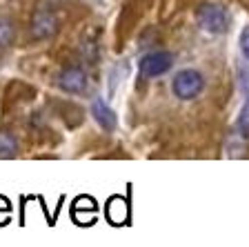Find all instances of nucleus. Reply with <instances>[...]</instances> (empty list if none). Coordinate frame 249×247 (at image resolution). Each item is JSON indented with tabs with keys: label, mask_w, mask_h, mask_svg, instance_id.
Listing matches in <instances>:
<instances>
[{
	"label": "nucleus",
	"mask_w": 249,
	"mask_h": 247,
	"mask_svg": "<svg viewBox=\"0 0 249 247\" xmlns=\"http://www.w3.org/2000/svg\"><path fill=\"white\" fill-rule=\"evenodd\" d=\"M198 22L205 31L209 34H225L231 25V18H229V11L218 2H205V5L198 9Z\"/></svg>",
	"instance_id": "f257e3e1"
},
{
	"label": "nucleus",
	"mask_w": 249,
	"mask_h": 247,
	"mask_svg": "<svg viewBox=\"0 0 249 247\" xmlns=\"http://www.w3.org/2000/svg\"><path fill=\"white\" fill-rule=\"evenodd\" d=\"M202 87H205V78H202L196 69H182V72H178V76L174 78V82H171V89H174V94H176L180 100H192V98H196L198 94L202 92Z\"/></svg>",
	"instance_id": "f03ea898"
},
{
	"label": "nucleus",
	"mask_w": 249,
	"mask_h": 247,
	"mask_svg": "<svg viewBox=\"0 0 249 247\" xmlns=\"http://www.w3.org/2000/svg\"><path fill=\"white\" fill-rule=\"evenodd\" d=\"M171 67H174V54H169V52L147 54V56L140 60V72L151 78L162 76V74H167Z\"/></svg>",
	"instance_id": "7ed1b4c3"
},
{
	"label": "nucleus",
	"mask_w": 249,
	"mask_h": 247,
	"mask_svg": "<svg viewBox=\"0 0 249 247\" xmlns=\"http://www.w3.org/2000/svg\"><path fill=\"white\" fill-rule=\"evenodd\" d=\"M58 85H60L62 92H67V94H80L87 87V76H85L83 69L67 67V69H62L60 76H58Z\"/></svg>",
	"instance_id": "20e7f679"
},
{
	"label": "nucleus",
	"mask_w": 249,
	"mask_h": 247,
	"mask_svg": "<svg viewBox=\"0 0 249 247\" xmlns=\"http://www.w3.org/2000/svg\"><path fill=\"white\" fill-rule=\"evenodd\" d=\"M58 29V20L56 16H52L49 11L40 9L34 14V20H31V34H34V38H49L53 36Z\"/></svg>",
	"instance_id": "39448f33"
},
{
	"label": "nucleus",
	"mask_w": 249,
	"mask_h": 247,
	"mask_svg": "<svg viewBox=\"0 0 249 247\" xmlns=\"http://www.w3.org/2000/svg\"><path fill=\"white\" fill-rule=\"evenodd\" d=\"M91 116L96 118V123H98L103 129H109V132L116 129V114L111 107H107V103H105L103 98H93Z\"/></svg>",
	"instance_id": "423d86ee"
},
{
	"label": "nucleus",
	"mask_w": 249,
	"mask_h": 247,
	"mask_svg": "<svg viewBox=\"0 0 249 247\" xmlns=\"http://www.w3.org/2000/svg\"><path fill=\"white\" fill-rule=\"evenodd\" d=\"M18 154V140L9 132H0V158H14Z\"/></svg>",
	"instance_id": "0eeeda50"
},
{
	"label": "nucleus",
	"mask_w": 249,
	"mask_h": 247,
	"mask_svg": "<svg viewBox=\"0 0 249 247\" xmlns=\"http://www.w3.org/2000/svg\"><path fill=\"white\" fill-rule=\"evenodd\" d=\"M14 40V27L7 18H0V47H7Z\"/></svg>",
	"instance_id": "6e6552de"
},
{
	"label": "nucleus",
	"mask_w": 249,
	"mask_h": 247,
	"mask_svg": "<svg viewBox=\"0 0 249 247\" xmlns=\"http://www.w3.org/2000/svg\"><path fill=\"white\" fill-rule=\"evenodd\" d=\"M238 132L243 136H249V96H247V100H245L243 109H240V114H238Z\"/></svg>",
	"instance_id": "1a4fd4ad"
},
{
	"label": "nucleus",
	"mask_w": 249,
	"mask_h": 247,
	"mask_svg": "<svg viewBox=\"0 0 249 247\" xmlns=\"http://www.w3.org/2000/svg\"><path fill=\"white\" fill-rule=\"evenodd\" d=\"M240 52H243V56L249 60V25L240 31Z\"/></svg>",
	"instance_id": "9d476101"
}]
</instances>
